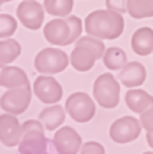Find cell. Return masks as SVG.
I'll return each mask as SVG.
<instances>
[{"label": "cell", "instance_id": "23", "mask_svg": "<svg viewBox=\"0 0 153 154\" xmlns=\"http://www.w3.org/2000/svg\"><path fill=\"white\" fill-rule=\"evenodd\" d=\"M18 29V20L10 14H0V39L12 38Z\"/></svg>", "mask_w": 153, "mask_h": 154}, {"label": "cell", "instance_id": "7", "mask_svg": "<svg viewBox=\"0 0 153 154\" xmlns=\"http://www.w3.org/2000/svg\"><path fill=\"white\" fill-rule=\"evenodd\" d=\"M142 133V124L140 120L126 115V117H120L110 125V138L117 143V144H127L132 143L136 138H139Z\"/></svg>", "mask_w": 153, "mask_h": 154}, {"label": "cell", "instance_id": "10", "mask_svg": "<svg viewBox=\"0 0 153 154\" xmlns=\"http://www.w3.org/2000/svg\"><path fill=\"white\" fill-rule=\"evenodd\" d=\"M53 148L59 154H77L81 151L82 147V138L72 127H59L52 138Z\"/></svg>", "mask_w": 153, "mask_h": 154}, {"label": "cell", "instance_id": "4", "mask_svg": "<svg viewBox=\"0 0 153 154\" xmlns=\"http://www.w3.org/2000/svg\"><path fill=\"white\" fill-rule=\"evenodd\" d=\"M69 58L59 48H45L35 56V69L42 75H55L65 71Z\"/></svg>", "mask_w": 153, "mask_h": 154}, {"label": "cell", "instance_id": "20", "mask_svg": "<svg viewBox=\"0 0 153 154\" xmlns=\"http://www.w3.org/2000/svg\"><path fill=\"white\" fill-rule=\"evenodd\" d=\"M103 62H104V66L107 69L120 71L127 63V55L121 48L111 46L106 49V52L103 55Z\"/></svg>", "mask_w": 153, "mask_h": 154}, {"label": "cell", "instance_id": "8", "mask_svg": "<svg viewBox=\"0 0 153 154\" xmlns=\"http://www.w3.org/2000/svg\"><path fill=\"white\" fill-rule=\"evenodd\" d=\"M18 20L29 30H39L45 20V7L36 0H23L16 9Z\"/></svg>", "mask_w": 153, "mask_h": 154}, {"label": "cell", "instance_id": "2", "mask_svg": "<svg viewBox=\"0 0 153 154\" xmlns=\"http://www.w3.org/2000/svg\"><path fill=\"white\" fill-rule=\"evenodd\" d=\"M106 49V45L101 39L87 35L75 42V48L69 55V63L75 71L87 72L94 66L95 60L103 58Z\"/></svg>", "mask_w": 153, "mask_h": 154}, {"label": "cell", "instance_id": "18", "mask_svg": "<svg viewBox=\"0 0 153 154\" xmlns=\"http://www.w3.org/2000/svg\"><path fill=\"white\" fill-rule=\"evenodd\" d=\"M67 117V111L65 108L58 105V104H52L49 107L43 108L39 114L40 122L45 125L48 131H55L64 124Z\"/></svg>", "mask_w": 153, "mask_h": 154}, {"label": "cell", "instance_id": "13", "mask_svg": "<svg viewBox=\"0 0 153 154\" xmlns=\"http://www.w3.org/2000/svg\"><path fill=\"white\" fill-rule=\"evenodd\" d=\"M45 39L55 46H67L69 40V25L65 17H55L43 27Z\"/></svg>", "mask_w": 153, "mask_h": 154}, {"label": "cell", "instance_id": "30", "mask_svg": "<svg viewBox=\"0 0 153 154\" xmlns=\"http://www.w3.org/2000/svg\"><path fill=\"white\" fill-rule=\"evenodd\" d=\"M5 2H9V0H0V6H2V3H5Z\"/></svg>", "mask_w": 153, "mask_h": 154}, {"label": "cell", "instance_id": "6", "mask_svg": "<svg viewBox=\"0 0 153 154\" xmlns=\"http://www.w3.org/2000/svg\"><path fill=\"white\" fill-rule=\"evenodd\" d=\"M30 101H32L30 87L10 88L0 97V107L2 109H5V112L20 115L29 108Z\"/></svg>", "mask_w": 153, "mask_h": 154}, {"label": "cell", "instance_id": "11", "mask_svg": "<svg viewBox=\"0 0 153 154\" xmlns=\"http://www.w3.org/2000/svg\"><path fill=\"white\" fill-rule=\"evenodd\" d=\"M22 140V124L14 114L0 115V143L6 147H18Z\"/></svg>", "mask_w": 153, "mask_h": 154}, {"label": "cell", "instance_id": "5", "mask_svg": "<svg viewBox=\"0 0 153 154\" xmlns=\"http://www.w3.org/2000/svg\"><path fill=\"white\" fill-rule=\"evenodd\" d=\"M65 111L75 122H88L95 115V100L85 92H74L65 101Z\"/></svg>", "mask_w": 153, "mask_h": 154}, {"label": "cell", "instance_id": "19", "mask_svg": "<svg viewBox=\"0 0 153 154\" xmlns=\"http://www.w3.org/2000/svg\"><path fill=\"white\" fill-rule=\"evenodd\" d=\"M22 54V46L16 39H6L0 40V63L9 65L18 59Z\"/></svg>", "mask_w": 153, "mask_h": 154}, {"label": "cell", "instance_id": "16", "mask_svg": "<svg viewBox=\"0 0 153 154\" xmlns=\"http://www.w3.org/2000/svg\"><path fill=\"white\" fill-rule=\"evenodd\" d=\"M0 87L10 89L18 87H30V84L26 72L22 68L5 65L0 71Z\"/></svg>", "mask_w": 153, "mask_h": 154}, {"label": "cell", "instance_id": "12", "mask_svg": "<svg viewBox=\"0 0 153 154\" xmlns=\"http://www.w3.org/2000/svg\"><path fill=\"white\" fill-rule=\"evenodd\" d=\"M51 140H48L45 131L32 130L22 134V140L19 143L20 154H43L48 151Z\"/></svg>", "mask_w": 153, "mask_h": 154}, {"label": "cell", "instance_id": "15", "mask_svg": "<svg viewBox=\"0 0 153 154\" xmlns=\"http://www.w3.org/2000/svg\"><path fill=\"white\" fill-rule=\"evenodd\" d=\"M130 46L134 54L140 56H147L153 54V29L152 27H139L132 36Z\"/></svg>", "mask_w": 153, "mask_h": 154}, {"label": "cell", "instance_id": "28", "mask_svg": "<svg viewBox=\"0 0 153 154\" xmlns=\"http://www.w3.org/2000/svg\"><path fill=\"white\" fill-rule=\"evenodd\" d=\"M32 130H39V131H45L46 128L40 122V120H27L26 122L22 124V134L26 131H32Z\"/></svg>", "mask_w": 153, "mask_h": 154}, {"label": "cell", "instance_id": "3", "mask_svg": "<svg viewBox=\"0 0 153 154\" xmlns=\"http://www.w3.org/2000/svg\"><path fill=\"white\" fill-rule=\"evenodd\" d=\"M93 97L101 108L113 109L120 102V82L113 74H101L94 81Z\"/></svg>", "mask_w": 153, "mask_h": 154}, {"label": "cell", "instance_id": "14", "mask_svg": "<svg viewBox=\"0 0 153 154\" xmlns=\"http://www.w3.org/2000/svg\"><path fill=\"white\" fill-rule=\"evenodd\" d=\"M146 76V68L140 62L133 60V62H127L126 65L120 69L117 79L126 88H137L145 84Z\"/></svg>", "mask_w": 153, "mask_h": 154}, {"label": "cell", "instance_id": "31", "mask_svg": "<svg viewBox=\"0 0 153 154\" xmlns=\"http://www.w3.org/2000/svg\"><path fill=\"white\" fill-rule=\"evenodd\" d=\"M3 66H5V65H2V63H0V71H2V68H3Z\"/></svg>", "mask_w": 153, "mask_h": 154}, {"label": "cell", "instance_id": "1", "mask_svg": "<svg viewBox=\"0 0 153 154\" xmlns=\"http://www.w3.org/2000/svg\"><path fill=\"white\" fill-rule=\"evenodd\" d=\"M84 29L87 35L101 40H113L121 36L124 30V17L113 10H94L85 17Z\"/></svg>", "mask_w": 153, "mask_h": 154}, {"label": "cell", "instance_id": "26", "mask_svg": "<svg viewBox=\"0 0 153 154\" xmlns=\"http://www.w3.org/2000/svg\"><path fill=\"white\" fill-rule=\"evenodd\" d=\"M81 153L82 154H104L106 150H104V147L101 146L100 143H97V141H88V143L82 144Z\"/></svg>", "mask_w": 153, "mask_h": 154}, {"label": "cell", "instance_id": "29", "mask_svg": "<svg viewBox=\"0 0 153 154\" xmlns=\"http://www.w3.org/2000/svg\"><path fill=\"white\" fill-rule=\"evenodd\" d=\"M146 140H147L149 147L153 148V133H147V134H146Z\"/></svg>", "mask_w": 153, "mask_h": 154}, {"label": "cell", "instance_id": "25", "mask_svg": "<svg viewBox=\"0 0 153 154\" xmlns=\"http://www.w3.org/2000/svg\"><path fill=\"white\" fill-rule=\"evenodd\" d=\"M139 115L142 128H145V131H147V133H153V105H150Z\"/></svg>", "mask_w": 153, "mask_h": 154}, {"label": "cell", "instance_id": "21", "mask_svg": "<svg viewBox=\"0 0 153 154\" xmlns=\"http://www.w3.org/2000/svg\"><path fill=\"white\" fill-rule=\"evenodd\" d=\"M127 13L133 19L153 17V0H129Z\"/></svg>", "mask_w": 153, "mask_h": 154}, {"label": "cell", "instance_id": "24", "mask_svg": "<svg viewBox=\"0 0 153 154\" xmlns=\"http://www.w3.org/2000/svg\"><path fill=\"white\" fill-rule=\"evenodd\" d=\"M65 19H67L68 25H69V40H68V45H71V43L77 42L81 38V33L84 30V23H82V20L78 16H67Z\"/></svg>", "mask_w": 153, "mask_h": 154}, {"label": "cell", "instance_id": "17", "mask_svg": "<svg viewBox=\"0 0 153 154\" xmlns=\"http://www.w3.org/2000/svg\"><path fill=\"white\" fill-rule=\"evenodd\" d=\"M124 101H126L127 108L136 114H142L145 109L153 105V97L140 88H129Z\"/></svg>", "mask_w": 153, "mask_h": 154}, {"label": "cell", "instance_id": "22", "mask_svg": "<svg viewBox=\"0 0 153 154\" xmlns=\"http://www.w3.org/2000/svg\"><path fill=\"white\" fill-rule=\"evenodd\" d=\"M45 12L55 17H67L74 9V0H43Z\"/></svg>", "mask_w": 153, "mask_h": 154}, {"label": "cell", "instance_id": "9", "mask_svg": "<svg viewBox=\"0 0 153 154\" xmlns=\"http://www.w3.org/2000/svg\"><path fill=\"white\" fill-rule=\"evenodd\" d=\"M33 94L38 100L46 105L56 104L64 97V89L58 81L53 78V75H40L35 79Z\"/></svg>", "mask_w": 153, "mask_h": 154}, {"label": "cell", "instance_id": "27", "mask_svg": "<svg viewBox=\"0 0 153 154\" xmlns=\"http://www.w3.org/2000/svg\"><path fill=\"white\" fill-rule=\"evenodd\" d=\"M127 2L129 0H106V6L108 10L123 14L127 12Z\"/></svg>", "mask_w": 153, "mask_h": 154}]
</instances>
